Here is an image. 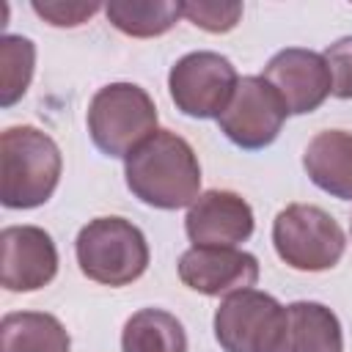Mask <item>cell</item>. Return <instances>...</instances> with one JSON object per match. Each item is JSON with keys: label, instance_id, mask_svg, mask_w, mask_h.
<instances>
[{"label": "cell", "instance_id": "19", "mask_svg": "<svg viewBox=\"0 0 352 352\" xmlns=\"http://www.w3.org/2000/svg\"><path fill=\"white\" fill-rule=\"evenodd\" d=\"M182 16L195 28L209 33H228L242 19V3H217V0H192L182 3Z\"/></svg>", "mask_w": 352, "mask_h": 352}, {"label": "cell", "instance_id": "22", "mask_svg": "<svg viewBox=\"0 0 352 352\" xmlns=\"http://www.w3.org/2000/svg\"><path fill=\"white\" fill-rule=\"evenodd\" d=\"M349 228H352V226H349Z\"/></svg>", "mask_w": 352, "mask_h": 352}, {"label": "cell", "instance_id": "2", "mask_svg": "<svg viewBox=\"0 0 352 352\" xmlns=\"http://www.w3.org/2000/svg\"><path fill=\"white\" fill-rule=\"evenodd\" d=\"M63 170L58 143L30 126H8L0 135V201L6 209H33L52 198Z\"/></svg>", "mask_w": 352, "mask_h": 352}, {"label": "cell", "instance_id": "6", "mask_svg": "<svg viewBox=\"0 0 352 352\" xmlns=\"http://www.w3.org/2000/svg\"><path fill=\"white\" fill-rule=\"evenodd\" d=\"M239 82V74L234 63L209 50L187 52L170 66L168 74V91L176 104L190 118H217L228 99L234 96Z\"/></svg>", "mask_w": 352, "mask_h": 352}, {"label": "cell", "instance_id": "12", "mask_svg": "<svg viewBox=\"0 0 352 352\" xmlns=\"http://www.w3.org/2000/svg\"><path fill=\"white\" fill-rule=\"evenodd\" d=\"M253 209L250 204L231 190H206L201 192L184 217V231L192 245H217L236 248L253 236Z\"/></svg>", "mask_w": 352, "mask_h": 352}, {"label": "cell", "instance_id": "5", "mask_svg": "<svg viewBox=\"0 0 352 352\" xmlns=\"http://www.w3.org/2000/svg\"><path fill=\"white\" fill-rule=\"evenodd\" d=\"M272 245L283 264L300 272L333 270L346 248L336 217L314 204H289L275 214Z\"/></svg>", "mask_w": 352, "mask_h": 352}, {"label": "cell", "instance_id": "1", "mask_svg": "<svg viewBox=\"0 0 352 352\" xmlns=\"http://www.w3.org/2000/svg\"><path fill=\"white\" fill-rule=\"evenodd\" d=\"M124 176L129 192L154 209L192 206L201 195L198 157L192 146L170 129H157L143 140L124 160Z\"/></svg>", "mask_w": 352, "mask_h": 352}, {"label": "cell", "instance_id": "13", "mask_svg": "<svg viewBox=\"0 0 352 352\" xmlns=\"http://www.w3.org/2000/svg\"><path fill=\"white\" fill-rule=\"evenodd\" d=\"M344 333L338 316L322 302L283 305L278 333L267 352H341Z\"/></svg>", "mask_w": 352, "mask_h": 352}, {"label": "cell", "instance_id": "17", "mask_svg": "<svg viewBox=\"0 0 352 352\" xmlns=\"http://www.w3.org/2000/svg\"><path fill=\"white\" fill-rule=\"evenodd\" d=\"M107 19L126 36L151 38L168 33L182 16V3L173 0H110L104 6Z\"/></svg>", "mask_w": 352, "mask_h": 352}, {"label": "cell", "instance_id": "20", "mask_svg": "<svg viewBox=\"0 0 352 352\" xmlns=\"http://www.w3.org/2000/svg\"><path fill=\"white\" fill-rule=\"evenodd\" d=\"M324 60L333 77V96L352 99V36L333 41L324 50Z\"/></svg>", "mask_w": 352, "mask_h": 352}, {"label": "cell", "instance_id": "11", "mask_svg": "<svg viewBox=\"0 0 352 352\" xmlns=\"http://www.w3.org/2000/svg\"><path fill=\"white\" fill-rule=\"evenodd\" d=\"M0 248H3L0 280L8 292H36L44 289L58 275L55 242L38 226L3 228Z\"/></svg>", "mask_w": 352, "mask_h": 352}, {"label": "cell", "instance_id": "14", "mask_svg": "<svg viewBox=\"0 0 352 352\" xmlns=\"http://www.w3.org/2000/svg\"><path fill=\"white\" fill-rule=\"evenodd\" d=\"M302 168L319 190L352 201V132L324 129L311 138L302 154Z\"/></svg>", "mask_w": 352, "mask_h": 352}, {"label": "cell", "instance_id": "10", "mask_svg": "<svg viewBox=\"0 0 352 352\" xmlns=\"http://www.w3.org/2000/svg\"><path fill=\"white\" fill-rule=\"evenodd\" d=\"M179 278L187 289L206 297L234 294L256 286L258 261L253 253L239 248L192 245L179 258Z\"/></svg>", "mask_w": 352, "mask_h": 352}, {"label": "cell", "instance_id": "21", "mask_svg": "<svg viewBox=\"0 0 352 352\" xmlns=\"http://www.w3.org/2000/svg\"><path fill=\"white\" fill-rule=\"evenodd\" d=\"M99 8H104L102 3H63V0H52V3H33V11L55 25V28H77L82 22H88Z\"/></svg>", "mask_w": 352, "mask_h": 352}, {"label": "cell", "instance_id": "18", "mask_svg": "<svg viewBox=\"0 0 352 352\" xmlns=\"http://www.w3.org/2000/svg\"><path fill=\"white\" fill-rule=\"evenodd\" d=\"M36 47L25 36L6 33L0 38V104L11 107L19 102L33 80Z\"/></svg>", "mask_w": 352, "mask_h": 352}, {"label": "cell", "instance_id": "15", "mask_svg": "<svg viewBox=\"0 0 352 352\" xmlns=\"http://www.w3.org/2000/svg\"><path fill=\"white\" fill-rule=\"evenodd\" d=\"M0 352H72V338L52 314L14 311L0 322Z\"/></svg>", "mask_w": 352, "mask_h": 352}, {"label": "cell", "instance_id": "16", "mask_svg": "<svg viewBox=\"0 0 352 352\" xmlns=\"http://www.w3.org/2000/svg\"><path fill=\"white\" fill-rule=\"evenodd\" d=\"M121 352H187L184 324L162 308H140L124 324Z\"/></svg>", "mask_w": 352, "mask_h": 352}, {"label": "cell", "instance_id": "4", "mask_svg": "<svg viewBox=\"0 0 352 352\" xmlns=\"http://www.w3.org/2000/svg\"><path fill=\"white\" fill-rule=\"evenodd\" d=\"M88 132L107 157H129L157 132L154 99L135 82H110L88 104Z\"/></svg>", "mask_w": 352, "mask_h": 352}, {"label": "cell", "instance_id": "7", "mask_svg": "<svg viewBox=\"0 0 352 352\" xmlns=\"http://www.w3.org/2000/svg\"><path fill=\"white\" fill-rule=\"evenodd\" d=\"M289 110L280 94L258 74L239 77L234 96L228 99L226 110L217 116L220 132L245 151H258L270 146L286 121Z\"/></svg>", "mask_w": 352, "mask_h": 352}, {"label": "cell", "instance_id": "8", "mask_svg": "<svg viewBox=\"0 0 352 352\" xmlns=\"http://www.w3.org/2000/svg\"><path fill=\"white\" fill-rule=\"evenodd\" d=\"M283 316V305L258 289H242L226 294L214 311V338L223 352H267L278 324Z\"/></svg>", "mask_w": 352, "mask_h": 352}, {"label": "cell", "instance_id": "3", "mask_svg": "<svg viewBox=\"0 0 352 352\" xmlns=\"http://www.w3.org/2000/svg\"><path fill=\"white\" fill-rule=\"evenodd\" d=\"M80 272L102 286H126L148 267V242L143 231L124 217H96L74 239Z\"/></svg>", "mask_w": 352, "mask_h": 352}, {"label": "cell", "instance_id": "9", "mask_svg": "<svg viewBox=\"0 0 352 352\" xmlns=\"http://www.w3.org/2000/svg\"><path fill=\"white\" fill-rule=\"evenodd\" d=\"M261 77L280 94L289 116L314 113L333 94V77L324 55L305 47H286L275 52Z\"/></svg>", "mask_w": 352, "mask_h": 352}]
</instances>
